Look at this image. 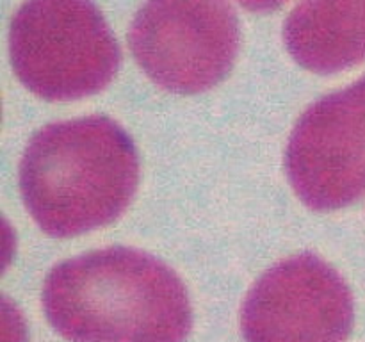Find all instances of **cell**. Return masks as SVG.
<instances>
[{
    "mask_svg": "<svg viewBox=\"0 0 365 342\" xmlns=\"http://www.w3.org/2000/svg\"><path fill=\"white\" fill-rule=\"evenodd\" d=\"M41 298L48 323L70 342H185L192 328L177 273L123 246L57 264Z\"/></svg>",
    "mask_w": 365,
    "mask_h": 342,
    "instance_id": "1",
    "label": "cell"
},
{
    "mask_svg": "<svg viewBox=\"0 0 365 342\" xmlns=\"http://www.w3.org/2000/svg\"><path fill=\"white\" fill-rule=\"evenodd\" d=\"M139 184L127 132L106 116L46 125L20 162V191L32 219L52 237H73L120 217Z\"/></svg>",
    "mask_w": 365,
    "mask_h": 342,
    "instance_id": "2",
    "label": "cell"
},
{
    "mask_svg": "<svg viewBox=\"0 0 365 342\" xmlns=\"http://www.w3.org/2000/svg\"><path fill=\"white\" fill-rule=\"evenodd\" d=\"M9 53L21 84L45 100L102 91L121 52L91 0H25L11 21Z\"/></svg>",
    "mask_w": 365,
    "mask_h": 342,
    "instance_id": "3",
    "label": "cell"
},
{
    "mask_svg": "<svg viewBox=\"0 0 365 342\" xmlns=\"http://www.w3.org/2000/svg\"><path fill=\"white\" fill-rule=\"evenodd\" d=\"M228 0H146L128 32L132 56L163 89L196 95L220 84L239 52Z\"/></svg>",
    "mask_w": 365,
    "mask_h": 342,
    "instance_id": "4",
    "label": "cell"
},
{
    "mask_svg": "<svg viewBox=\"0 0 365 342\" xmlns=\"http://www.w3.org/2000/svg\"><path fill=\"white\" fill-rule=\"evenodd\" d=\"M292 189L317 212L339 210L365 195V75L314 102L296 123L285 152Z\"/></svg>",
    "mask_w": 365,
    "mask_h": 342,
    "instance_id": "5",
    "label": "cell"
},
{
    "mask_svg": "<svg viewBox=\"0 0 365 342\" xmlns=\"http://www.w3.org/2000/svg\"><path fill=\"white\" fill-rule=\"evenodd\" d=\"M353 298L341 274L314 253L271 267L241 312L246 342H346Z\"/></svg>",
    "mask_w": 365,
    "mask_h": 342,
    "instance_id": "6",
    "label": "cell"
},
{
    "mask_svg": "<svg viewBox=\"0 0 365 342\" xmlns=\"http://www.w3.org/2000/svg\"><path fill=\"white\" fill-rule=\"evenodd\" d=\"M296 63L337 73L365 61V0H299L284 25Z\"/></svg>",
    "mask_w": 365,
    "mask_h": 342,
    "instance_id": "7",
    "label": "cell"
},
{
    "mask_svg": "<svg viewBox=\"0 0 365 342\" xmlns=\"http://www.w3.org/2000/svg\"><path fill=\"white\" fill-rule=\"evenodd\" d=\"M237 2L252 13H273L280 9L287 0H237Z\"/></svg>",
    "mask_w": 365,
    "mask_h": 342,
    "instance_id": "8",
    "label": "cell"
}]
</instances>
